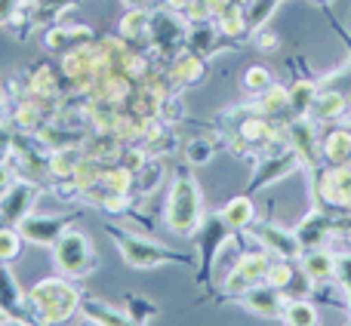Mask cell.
Listing matches in <instances>:
<instances>
[{"instance_id":"obj_1","label":"cell","mask_w":351,"mask_h":326,"mask_svg":"<svg viewBox=\"0 0 351 326\" xmlns=\"http://www.w3.org/2000/svg\"><path fill=\"white\" fill-rule=\"evenodd\" d=\"M108 234H111V240L121 247V253H123V259L130 262L133 268H158V265H188V255H182V253H173V249H167V247H160V243H152V240H145V237H133V234H127L123 228H114L111 225L108 228Z\"/></svg>"},{"instance_id":"obj_2","label":"cell","mask_w":351,"mask_h":326,"mask_svg":"<svg viewBox=\"0 0 351 326\" xmlns=\"http://www.w3.org/2000/svg\"><path fill=\"white\" fill-rule=\"evenodd\" d=\"M200 222V194L191 175H179L170 191V206H167V225L176 234H194Z\"/></svg>"},{"instance_id":"obj_3","label":"cell","mask_w":351,"mask_h":326,"mask_svg":"<svg viewBox=\"0 0 351 326\" xmlns=\"http://www.w3.org/2000/svg\"><path fill=\"white\" fill-rule=\"evenodd\" d=\"M31 302H34V311L43 323H56L71 314L77 296H74V290L68 284H62V280H47V284L34 286Z\"/></svg>"},{"instance_id":"obj_4","label":"cell","mask_w":351,"mask_h":326,"mask_svg":"<svg viewBox=\"0 0 351 326\" xmlns=\"http://www.w3.org/2000/svg\"><path fill=\"white\" fill-rule=\"evenodd\" d=\"M53 247H56V262H59V268L65 274L77 277V274H86L96 265V259H93V243L86 240L84 234H77V231H65Z\"/></svg>"},{"instance_id":"obj_5","label":"cell","mask_w":351,"mask_h":326,"mask_svg":"<svg viewBox=\"0 0 351 326\" xmlns=\"http://www.w3.org/2000/svg\"><path fill=\"white\" fill-rule=\"evenodd\" d=\"M231 231L234 228H228V222H225L222 216L206 218V228L197 234L200 249H204V271H200V284H206V277H210V271H213V262H216L222 243L231 237Z\"/></svg>"},{"instance_id":"obj_6","label":"cell","mask_w":351,"mask_h":326,"mask_svg":"<svg viewBox=\"0 0 351 326\" xmlns=\"http://www.w3.org/2000/svg\"><path fill=\"white\" fill-rule=\"evenodd\" d=\"M253 234L265 243V253H271V255H280V259H296V255H302V243H299V237L290 234V231H284V228H274V225H256Z\"/></svg>"},{"instance_id":"obj_7","label":"cell","mask_w":351,"mask_h":326,"mask_svg":"<svg viewBox=\"0 0 351 326\" xmlns=\"http://www.w3.org/2000/svg\"><path fill=\"white\" fill-rule=\"evenodd\" d=\"M241 302L247 305L250 311H256V314H262V317H280L284 314V299H280V290L278 286H250V290H243L241 292Z\"/></svg>"},{"instance_id":"obj_8","label":"cell","mask_w":351,"mask_h":326,"mask_svg":"<svg viewBox=\"0 0 351 326\" xmlns=\"http://www.w3.org/2000/svg\"><path fill=\"white\" fill-rule=\"evenodd\" d=\"M22 237L31 243H56L68 231V218H40V216H25L19 222Z\"/></svg>"},{"instance_id":"obj_9","label":"cell","mask_w":351,"mask_h":326,"mask_svg":"<svg viewBox=\"0 0 351 326\" xmlns=\"http://www.w3.org/2000/svg\"><path fill=\"white\" fill-rule=\"evenodd\" d=\"M34 197H37L34 185L6 188L3 200H0V218H3V222H22V218L28 216V206L34 203Z\"/></svg>"},{"instance_id":"obj_10","label":"cell","mask_w":351,"mask_h":326,"mask_svg":"<svg viewBox=\"0 0 351 326\" xmlns=\"http://www.w3.org/2000/svg\"><path fill=\"white\" fill-rule=\"evenodd\" d=\"M80 311H84L86 321H96L99 326H139V323L133 321V317L121 314V311L105 308V305H102V302H96V299L84 302V305H80Z\"/></svg>"},{"instance_id":"obj_11","label":"cell","mask_w":351,"mask_h":326,"mask_svg":"<svg viewBox=\"0 0 351 326\" xmlns=\"http://www.w3.org/2000/svg\"><path fill=\"white\" fill-rule=\"evenodd\" d=\"M305 274L317 284H324V280L336 277V259L327 253H308L305 255Z\"/></svg>"},{"instance_id":"obj_12","label":"cell","mask_w":351,"mask_h":326,"mask_svg":"<svg viewBox=\"0 0 351 326\" xmlns=\"http://www.w3.org/2000/svg\"><path fill=\"white\" fill-rule=\"evenodd\" d=\"M219 216L228 222V228H247V225L253 222V206H250L247 197H237V200H231Z\"/></svg>"},{"instance_id":"obj_13","label":"cell","mask_w":351,"mask_h":326,"mask_svg":"<svg viewBox=\"0 0 351 326\" xmlns=\"http://www.w3.org/2000/svg\"><path fill=\"white\" fill-rule=\"evenodd\" d=\"M280 317L287 326H317V311L308 302H287Z\"/></svg>"},{"instance_id":"obj_14","label":"cell","mask_w":351,"mask_h":326,"mask_svg":"<svg viewBox=\"0 0 351 326\" xmlns=\"http://www.w3.org/2000/svg\"><path fill=\"white\" fill-rule=\"evenodd\" d=\"M0 305H3L10 314L22 317V296H19V286H16V280L10 277L6 268H0Z\"/></svg>"},{"instance_id":"obj_15","label":"cell","mask_w":351,"mask_h":326,"mask_svg":"<svg viewBox=\"0 0 351 326\" xmlns=\"http://www.w3.org/2000/svg\"><path fill=\"white\" fill-rule=\"evenodd\" d=\"M19 255V234L16 231H6L0 228V259H16Z\"/></svg>"},{"instance_id":"obj_16","label":"cell","mask_w":351,"mask_h":326,"mask_svg":"<svg viewBox=\"0 0 351 326\" xmlns=\"http://www.w3.org/2000/svg\"><path fill=\"white\" fill-rule=\"evenodd\" d=\"M247 84H250V90H268L271 77H268V71H262V68H253V71L247 74Z\"/></svg>"},{"instance_id":"obj_17","label":"cell","mask_w":351,"mask_h":326,"mask_svg":"<svg viewBox=\"0 0 351 326\" xmlns=\"http://www.w3.org/2000/svg\"><path fill=\"white\" fill-rule=\"evenodd\" d=\"M333 114H342V99L339 96H324L321 117H333Z\"/></svg>"},{"instance_id":"obj_18","label":"cell","mask_w":351,"mask_h":326,"mask_svg":"<svg viewBox=\"0 0 351 326\" xmlns=\"http://www.w3.org/2000/svg\"><path fill=\"white\" fill-rule=\"evenodd\" d=\"M6 326H22V323H6Z\"/></svg>"}]
</instances>
